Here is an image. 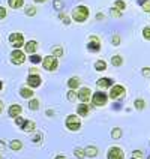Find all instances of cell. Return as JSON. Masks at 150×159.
Masks as SVG:
<instances>
[{"label":"cell","mask_w":150,"mask_h":159,"mask_svg":"<svg viewBox=\"0 0 150 159\" xmlns=\"http://www.w3.org/2000/svg\"><path fill=\"white\" fill-rule=\"evenodd\" d=\"M89 15H90V11H89V8L84 6V5H78L77 8L72 11V20H74L75 23H86Z\"/></svg>","instance_id":"cell-1"},{"label":"cell","mask_w":150,"mask_h":159,"mask_svg":"<svg viewBox=\"0 0 150 159\" xmlns=\"http://www.w3.org/2000/svg\"><path fill=\"white\" fill-rule=\"evenodd\" d=\"M65 126L69 131H72V132H77V131H80V128H81V120L78 119V116L69 114L66 117V120H65Z\"/></svg>","instance_id":"cell-2"},{"label":"cell","mask_w":150,"mask_h":159,"mask_svg":"<svg viewBox=\"0 0 150 159\" xmlns=\"http://www.w3.org/2000/svg\"><path fill=\"white\" fill-rule=\"evenodd\" d=\"M42 68L48 72H54L59 68L57 57H54V56H47V57H44V59H42Z\"/></svg>","instance_id":"cell-3"},{"label":"cell","mask_w":150,"mask_h":159,"mask_svg":"<svg viewBox=\"0 0 150 159\" xmlns=\"http://www.w3.org/2000/svg\"><path fill=\"white\" fill-rule=\"evenodd\" d=\"M90 101H92V104L95 107H105L107 102H108V96H107L104 92H95L92 98H90Z\"/></svg>","instance_id":"cell-4"},{"label":"cell","mask_w":150,"mask_h":159,"mask_svg":"<svg viewBox=\"0 0 150 159\" xmlns=\"http://www.w3.org/2000/svg\"><path fill=\"white\" fill-rule=\"evenodd\" d=\"M9 42L15 50H20L21 47H24V35L20 32H14L9 35Z\"/></svg>","instance_id":"cell-5"},{"label":"cell","mask_w":150,"mask_h":159,"mask_svg":"<svg viewBox=\"0 0 150 159\" xmlns=\"http://www.w3.org/2000/svg\"><path fill=\"white\" fill-rule=\"evenodd\" d=\"M125 93H126L125 86H122V84H113L111 89H110L108 96H110V99H119V98H123Z\"/></svg>","instance_id":"cell-6"},{"label":"cell","mask_w":150,"mask_h":159,"mask_svg":"<svg viewBox=\"0 0 150 159\" xmlns=\"http://www.w3.org/2000/svg\"><path fill=\"white\" fill-rule=\"evenodd\" d=\"M87 51L89 53H93V54H96L101 51V41H99L98 36H90V38H89Z\"/></svg>","instance_id":"cell-7"},{"label":"cell","mask_w":150,"mask_h":159,"mask_svg":"<svg viewBox=\"0 0 150 159\" xmlns=\"http://www.w3.org/2000/svg\"><path fill=\"white\" fill-rule=\"evenodd\" d=\"M26 81H27V86L30 89H38L42 84V78H41L39 74H29Z\"/></svg>","instance_id":"cell-8"},{"label":"cell","mask_w":150,"mask_h":159,"mask_svg":"<svg viewBox=\"0 0 150 159\" xmlns=\"http://www.w3.org/2000/svg\"><path fill=\"white\" fill-rule=\"evenodd\" d=\"M11 62L14 63V65H23V63L26 62L24 51H21V50H14V51L11 53Z\"/></svg>","instance_id":"cell-9"},{"label":"cell","mask_w":150,"mask_h":159,"mask_svg":"<svg viewBox=\"0 0 150 159\" xmlns=\"http://www.w3.org/2000/svg\"><path fill=\"white\" fill-rule=\"evenodd\" d=\"M107 159H125V152L120 147L114 146L107 152Z\"/></svg>","instance_id":"cell-10"},{"label":"cell","mask_w":150,"mask_h":159,"mask_svg":"<svg viewBox=\"0 0 150 159\" xmlns=\"http://www.w3.org/2000/svg\"><path fill=\"white\" fill-rule=\"evenodd\" d=\"M90 98H92V90L89 87H81L77 92V99H80L84 104H87L89 101H90Z\"/></svg>","instance_id":"cell-11"},{"label":"cell","mask_w":150,"mask_h":159,"mask_svg":"<svg viewBox=\"0 0 150 159\" xmlns=\"http://www.w3.org/2000/svg\"><path fill=\"white\" fill-rule=\"evenodd\" d=\"M21 113H23V108H21V105H18V104H12L8 108V114L11 119H15L18 116H21Z\"/></svg>","instance_id":"cell-12"},{"label":"cell","mask_w":150,"mask_h":159,"mask_svg":"<svg viewBox=\"0 0 150 159\" xmlns=\"http://www.w3.org/2000/svg\"><path fill=\"white\" fill-rule=\"evenodd\" d=\"M96 84H98V87H101V89H108L114 84V80L110 78V77H102V78L98 80Z\"/></svg>","instance_id":"cell-13"},{"label":"cell","mask_w":150,"mask_h":159,"mask_svg":"<svg viewBox=\"0 0 150 159\" xmlns=\"http://www.w3.org/2000/svg\"><path fill=\"white\" fill-rule=\"evenodd\" d=\"M38 48H39V44L36 41H29L24 44V51L29 54H35L38 51Z\"/></svg>","instance_id":"cell-14"},{"label":"cell","mask_w":150,"mask_h":159,"mask_svg":"<svg viewBox=\"0 0 150 159\" xmlns=\"http://www.w3.org/2000/svg\"><path fill=\"white\" fill-rule=\"evenodd\" d=\"M89 113H90V108H89L87 104H84V102H81L78 107H77V114L81 116V117H87Z\"/></svg>","instance_id":"cell-15"},{"label":"cell","mask_w":150,"mask_h":159,"mask_svg":"<svg viewBox=\"0 0 150 159\" xmlns=\"http://www.w3.org/2000/svg\"><path fill=\"white\" fill-rule=\"evenodd\" d=\"M36 128V123L33 120H24V123L21 125V129L24 131V132H33Z\"/></svg>","instance_id":"cell-16"},{"label":"cell","mask_w":150,"mask_h":159,"mask_svg":"<svg viewBox=\"0 0 150 159\" xmlns=\"http://www.w3.org/2000/svg\"><path fill=\"white\" fill-rule=\"evenodd\" d=\"M98 153H99V150H98V147H95V146H87L84 149V155L87 158H96Z\"/></svg>","instance_id":"cell-17"},{"label":"cell","mask_w":150,"mask_h":159,"mask_svg":"<svg viewBox=\"0 0 150 159\" xmlns=\"http://www.w3.org/2000/svg\"><path fill=\"white\" fill-rule=\"evenodd\" d=\"M33 89L30 87H21L20 89V96L24 98V99H30V98H33Z\"/></svg>","instance_id":"cell-18"},{"label":"cell","mask_w":150,"mask_h":159,"mask_svg":"<svg viewBox=\"0 0 150 159\" xmlns=\"http://www.w3.org/2000/svg\"><path fill=\"white\" fill-rule=\"evenodd\" d=\"M111 65L116 66V68H120V66L123 65V57H122L120 54H114V56L111 57Z\"/></svg>","instance_id":"cell-19"},{"label":"cell","mask_w":150,"mask_h":159,"mask_svg":"<svg viewBox=\"0 0 150 159\" xmlns=\"http://www.w3.org/2000/svg\"><path fill=\"white\" fill-rule=\"evenodd\" d=\"M9 147H11L12 152H20L23 149V143L20 141V140H12V141L9 143Z\"/></svg>","instance_id":"cell-20"},{"label":"cell","mask_w":150,"mask_h":159,"mask_svg":"<svg viewBox=\"0 0 150 159\" xmlns=\"http://www.w3.org/2000/svg\"><path fill=\"white\" fill-rule=\"evenodd\" d=\"M68 87L71 90H75L77 87H80V78L78 77H71L68 80Z\"/></svg>","instance_id":"cell-21"},{"label":"cell","mask_w":150,"mask_h":159,"mask_svg":"<svg viewBox=\"0 0 150 159\" xmlns=\"http://www.w3.org/2000/svg\"><path fill=\"white\" fill-rule=\"evenodd\" d=\"M39 107H41L39 99L30 98V102H29V110H32V111H38V110H39Z\"/></svg>","instance_id":"cell-22"},{"label":"cell","mask_w":150,"mask_h":159,"mask_svg":"<svg viewBox=\"0 0 150 159\" xmlns=\"http://www.w3.org/2000/svg\"><path fill=\"white\" fill-rule=\"evenodd\" d=\"M134 107H135L138 111H143V110L146 108V101L141 99V98H138V99H135V101H134Z\"/></svg>","instance_id":"cell-23"},{"label":"cell","mask_w":150,"mask_h":159,"mask_svg":"<svg viewBox=\"0 0 150 159\" xmlns=\"http://www.w3.org/2000/svg\"><path fill=\"white\" fill-rule=\"evenodd\" d=\"M8 5L12 9H20L24 5V0H8Z\"/></svg>","instance_id":"cell-24"},{"label":"cell","mask_w":150,"mask_h":159,"mask_svg":"<svg viewBox=\"0 0 150 159\" xmlns=\"http://www.w3.org/2000/svg\"><path fill=\"white\" fill-rule=\"evenodd\" d=\"M122 135H123V131L120 128H113V131H111V138L113 140H120Z\"/></svg>","instance_id":"cell-25"},{"label":"cell","mask_w":150,"mask_h":159,"mask_svg":"<svg viewBox=\"0 0 150 159\" xmlns=\"http://www.w3.org/2000/svg\"><path fill=\"white\" fill-rule=\"evenodd\" d=\"M51 53H53L54 57H57V59H59V57H62L63 56V48L60 47V45H54L53 48H51Z\"/></svg>","instance_id":"cell-26"},{"label":"cell","mask_w":150,"mask_h":159,"mask_svg":"<svg viewBox=\"0 0 150 159\" xmlns=\"http://www.w3.org/2000/svg\"><path fill=\"white\" fill-rule=\"evenodd\" d=\"M114 8L117 9V11H120V12H123L125 9H126V2H125V0H116Z\"/></svg>","instance_id":"cell-27"},{"label":"cell","mask_w":150,"mask_h":159,"mask_svg":"<svg viewBox=\"0 0 150 159\" xmlns=\"http://www.w3.org/2000/svg\"><path fill=\"white\" fill-rule=\"evenodd\" d=\"M95 69L99 72H102V71H105L107 69V63L105 60H98L96 63H95Z\"/></svg>","instance_id":"cell-28"},{"label":"cell","mask_w":150,"mask_h":159,"mask_svg":"<svg viewBox=\"0 0 150 159\" xmlns=\"http://www.w3.org/2000/svg\"><path fill=\"white\" fill-rule=\"evenodd\" d=\"M74 155H75V158H78V159H84V149H80V147H77L75 150H74Z\"/></svg>","instance_id":"cell-29"},{"label":"cell","mask_w":150,"mask_h":159,"mask_svg":"<svg viewBox=\"0 0 150 159\" xmlns=\"http://www.w3.org/2000/svg\"><path fill=\"white\" fill-rule=\"evenodd\" d=\"M30 62L33 63V65H38V63L42 62V57L41 56H38V54H33V56H30Z\"/></svg>","instance_id":"cell-30"},{"label":"cell","mask_w":150,"mask_h":159,"mask_svg":"<svg viewBox=\"0 0 150 159\" xmlns=\"http://www.w3.org/2000/svg\"><path fill=\"white\" fill-rule=\"evenodd\" d=\"M143 38L146 41H150V26H146L143 29Z\"/></svg>","instance_id":"cell-31"},{"label":"cell","mask_w":150,"mask_h":159,"mask_svg":"<svg viewBox=\"0 0 150 159\" xmlns=\"http://www.w3.org/2000/svg\"><path fill=\"white\" fill-rule=\"evenodd\" d=\"M53 6H54V9H57V11H62L63 6H65V3H63L62 0H54Z\"/></svg>","instance_id":"cell-32"},{"label":"cell","mask_w":150,"mask_h":159,"mask_svg":"<svg viewBox=\"0 0 150 159\" xmlns=\"http://www.w3.org/2000/svg\"><path fill=\"white\" fill-rule=\"evenodd\" d=\"M131 159H143V152L140 150V149L134 150V152H132V156H131Z\"/></svg>","instance_id":"cell-33"},{"label":"cell","mask_w":150,"mask_h":159,"mask_svg":"<svg viewBox=\"0 0 150 159\" xmlns=\"http://www.w3.org/2000/svg\"><path fill=\"white\" fill-rule=\"evenodd\" d=\"M26 14L29 15V17H33V15L36 14V8H35V6H27Z\"/></svg>","instance_id":"cell-34"},{"label":"cell","mask_w":150,"mask_h":159,"mask_svg":"<svg viewBox=\"0 0 150 159\" xmlns=\"http://www.w3.org/2000/svg\"><path fill=\"white\" fill-rule=\"evenodd\" d=\"M75 99H77V92H74V90H69V92H68V101L74 102Z\"/></svg>","instance_id":"cell-35"},{"label":"cell","mask_w":150,"mask_h":159,"mask_svg":"<svg viewBox=\"0 0 150 159\" xmlns=\"http://www.w3.org/2000/svg\"><path fill=\"white\" fill-rule=\"evenodd\" d=\"M111 44L114 45V47H119V45H120V36L119 35L113 36V38H111Z\"/></svg>","instance_id":"cell-36"},{"label":"cell","mask_w":150,"mask_h":159,"mask_svg":"<svg viewBox=\"0 0 150 159\" xmlns=\"http://www.w3.org/2000/svg\"><path fill=\"white\" fill-rule=\"evenodd\" d=\"M32 141L35 143V144H39V143L42 141V135H41V134H36V135H33Z\"/></svg>","instance_id":"cell-37"},{"label":"cell","mask_w":150,"mask_h":159,"mask_svg":"<svg viewBox=\"0 0 150 159\" xmlns=\"http://www.w3.org/2000/svg\"><path fill=\"white\" fill-rule=\"evenodd\" d=\"M24 120H26L24 117H21V116H18V117H15V125H17V126H20V128H21V125L24 123Z\"/></svg>","instance_id":"cell-38"},{"label":"cell","mask_w":150,"mask_h":159,"mask_svg":"<svg viewBox=\"0 0 150 159\" xmlns=\"http://www.w3.org/2000/svg\"><path fill=\"white\" fill-rule=\"evenodd\" d=\"M111 15H113L114 18H120L122 17V12H120V11H117L116 8H113L111 9Z\"/></svg>","instance_id":"cell-39"},{"label":"cell","mask_w":150,"mask_h":159,"mask_svg":"<svg viewBox=\"0 0 150 159\" xmlns=\"http://www.w3.org/2000/svg\"><path fill=\"white\" fill-rule=\"evenodd\" d=\"M8 15V12H6V8H3V6H0V20H5Z\"/></svg>","instance_id":"cell-40"},{"label":"cell","mask_w":150,"mask_h":159,"mask_svg":"<svg viewBox=\"0 0 150 159\" xmlns=\"http://www.w3.org/2000/svg\"><path fill=\"white\" fill-rule=\"evenodd\" d=\"M141 8H143L144 12H149L150 14V2H144V3L141 5Z\"/></svg>","instance_id":"cell-41"},{"label":"cell","mask_w":150,"mask_h":159,"mask_svg":"<svg viewBox=\"0 0 150 159\" xmlns=\"http://www.w3.org/2000/svg\"><path fill=\"white\" fill-rule=\"evenodd\" d=\"M62 21H63V24H66V26H68V24L71 23V18H69V17H66V15H65V17L62 18Z\"/></svg>","instance_id":"cell-42"},{"label":"cell","mask_w":150,"mask_h":159,"mask_svg":"<svg viewBox=\"0 0 150 159\" xmlns=\"http://www.w3.org/2000/svg\"><path fill=\"white\" fill-rule=\"evenodd\" d=\"M143 75H144V77H149L150 75V68H144V69H143Z\"/></svg>","instance_id":"cell-43"},{"label":"cell","mask_w":150,"mask_h":159,"mask_svg":"<svg viewBox=\"0 0 150 159\" xmlns=\"http://www.w3.org/2000/svg\"><path fill=\"white\" fill-rule=\"evenodd\" d=\"M6 149V144H5V141L3 140H0V152H3Z\"/></svg>","instance_id":"cell-44"},{"label":"cell","mask_w":150,"mask_h":159,"mask_svg":"<svg viewBox=\"0 0 150 159\" xmlns=\"http://www.w3.org/2000/svg\"><path fill=\"white\" fill-rule=\"evenodd\" d=\"M30 74H39L38 68H32V69H30Z\"/></svg>","instance_id":"cell-45"},{"label":"cell","mask_w":150,"mask_h":159,"mask_svg":"<svg viewBox=\"0 0 150 159\" xmlns=\"http://www.w3.org/2000/svg\"><path fill=\"white\" fill-rule=\"evenodd\" d=\"M96 18H98V20H104V14H98Z\"/></svg>","instance_id":"cell-46"},{"label":"cell","mask_w":150,"mask_h":159,"mask_svg":"<svg viewBox=\"0 0 150 159\" xmlns=\"http://www.w3.org/2000/svg\"><path fill=\"white\" fill-rule=\"evenodd\" d=\"M54 159H66V158H65L63 155H57V156H56V158H54Z\"/></svg>","instance_id":"cell-47"},{"label":"cell","mask_w":150,"mask_h":159,"mask_svg":"<svg viewBox=\"0 0 150 159\" xmlns=\"http://www.w3.org/2000/svg\"><path fill=\"white\" fill-rule=\"evenodd\" d=\"M47 116H50V117H53V111H51V110H50V111L47 110Z\"/></svg>","instance_id":"cell-48"},{"label":"cell","mask_w":150,"mask_h":159,"mask_svg":"<svg viewBox=\"0 0 150 159\" xmlns=\"http://www.w3.org/2000/svg\"><path fill=\"white\" fill-rule=\"evenodd\" d=\"M2 111H3V102L0 101V114H2Z\"/></svg>","instance_id":"cell-49"},{"label":"cell","mask_w":150,"mask_h":159,"mask_svg":"<svg viewBox=\"0 0 150 159\" xmlns=\"http://www.w3.org/2000/svg\"><path fill=\"white\" fill-rule=\"evenodd\" d=\"M33 2H36V3H44V2H47V0H33Z\"/></svg>","instance_id":"cell-50"},{"label":"cell","mask_w":150,"mask_h":159,"mask_svg":"<svg viewBox=\"0 0 150 159\" xmlns=\"http://www.w3.org/2000/svg\"><path fill=\"white\" fill-rule=\"evenodd\" d=\"M137 2H138V5H143V3H144V2H147V0H137Z\"/></svg>","instance_id":"cell-51"},{"label":"cell","mask_w":150,"mask_h":159,"mask_svg":"<svg viewBox=\"0 0 150 159\" xmlns=\"http://www.w3.org/2000/svg\"><path fill=\"white\" fill-rule=\"evenodd\" d=\"M2 89H3V81L0 80V92H2Z\"/></svg>","instance_id":"cell-52"},{"label":"cell","mask_w":150,"mask_h":159,"mask_svg":"<svg viewBox=\"0 0 150 159\" xmlns=\"http://www.w3.org/2000/svg\"><path fill=\"white\" fill-rule=\"evenodd\" d=\"M0 159H2V155H0Z\"/></svg>","instance_id":"cell-53"},{"label":"cell","mask_w":150,"mask_h":159,"mask_svg":"<svg viewBox=\"0 0 150 159\" xmlns=\"http://www.w3.org/2000/svg\"><path fill=\"white\" fill-rule=\"evenodd\" d=\"M147 159H150V156H149V158H147Z\"/></svg>","instance_id":"cell-54"}]
</instances>
